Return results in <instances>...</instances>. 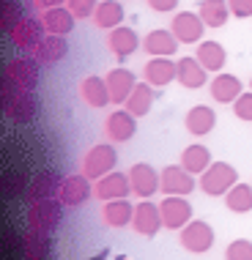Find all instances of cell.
Instances as JSON below:
<instances>
[{
	"label": "cell",
	"instance_id": "obj_27",
	"mask_svg": "<svg viewBox=\"0 0 252 260\" xmlns=\"http://www.w3.org/2000/svg\"><path fill=\"white\" fill-rule=\"evenodd\" d=\"M123 17L126 11L118 0H99V6L93 11V25L102 27V30H113V27L123 25Z\"/></svg>",
	"mask_w": 252,
	"mask_h": 260
},
{
	"label": "cell",
	"instance_id": "obj_15",
	"mask_svg": "<svg viewBox=\"0 0 252 260\" xmlns=\"http://www.w3.org/2000/svg\"><path fill=\"white\" fill-rule=\"evenodd\" d=\"M198 189V181H195V173L184 170L181 165H167L162 170V192L165 194H192Z\"/></svg>",
	"mask_w": 252,
	"mask_h": 260
},
{
	"label": "cell",
	"instance_id": "obj_28",
	"mask_svg": "<svg viewBox=\"0 0 252 260\" xmlns=\"http://www.w3.org/2000/svg\"><path fill=\"white\" fill-rule=\"evenodd\" d=\"M102 216H104V222H107L110 228H126V224H132V219H135V206H132V200H126V198L107 200L104 203Z\"/></svg>",
	"mask_w": 252,
	"mask_h": 260
},
{
	"label": "cell",
	"instance_id": "obj_18",
	"mask_svg": "<svg viewBox=\"0 0 252 260\" xmlns=\"http://www.w3.org/2000/svg\"><path fill=\"white\" fill-rule=\"evenodd\" d=\"M60 181L63 175L58 173H39L30 178V186L25 189V203H39V200H50V198H58V189H60Z\"/></svg>",
	"mask_w": 252,
	"mask_h": 260
},
{
	"label": "cell",
	"instance_id": "obj_7",
	"mask_svg": "<svg viewBox=\"0 0 252 260\" xmlns=\"http://www.w3.org/2000/svg\"><path fill=\"white\" fill-rule=\"evenodd\" d=\"M132 228H135L137 236H145V238H153L159 230L165 228L162 222V211H159L156 203H151L148 198H143L135 206V219H132Z\"/></svg>",
	"mask_w": 252,
	"mask_h": 260
},
{
	"label": "cell",
	"instance_id": "obj_1",
	"mask_svg": "<svg viewBox=\"0 0 252 260\" xmlns=\"http://www.w3.org/2000/svg\"><path fill=\"white\" fill-rule=\"evenodd\" d=\"M233 184H239V173L228 161H211L200 173V192H206L208 198H225Z\"/></svg>",
	"mask_w": 252,
	"mask_h": 260
},
{
	"label": "cell",
	"instance_id": "obj_32",
	"mask_svg": "<svg viewBox=\"0 0 252 260\" xmlns=\"http://www.w3.org/2000/svg\"><path fill=\"white\" fill-rule=\"evenodd\" d=\"M208 165H211V151H208L206 145H200V143L186 145L184 153H181V167L189 170V173H195V175H200Z\"/></svg>",
	"mask_w": 252,
	"mask_h": 260
},
{
	"label": "cell",
	"instance_id": "obj_21",
	"mask_svg": "<svg viewBox=\"0 0 252 260\" xmlns=\"http://www.w3.org/2000/svg\"><path fill=\"white\" fill-rule=\"evenodd\" d=\"M181 47V41L176 39V33L173 30H151L148 36L143 39V50L151 55V58H170V55H176Z\"/></svg>",
	"mask_w": 252,
	"mask_h": 260
},
{
	"label": "cell",
	"instance_id": "obj_8",
	"mask_svg": "<svg viewBox=\"0 0 252 260\" xmlns=\"http://www.w3.org/2000/svg\"><path fill=\"white\" fill-rule=\"evenodd\" d=\"M90 194H93V186H90V178H88L85 173H80V175H63L60 189H58V200L66 208L82 206Z\"/></svg>",
	"mask_w": 252,
	"mask_h": 260
},
{
	"label": "cell",
	"instance_id": "obj_9",
	"mask_svg": "<svg viewBox=\"0 0 252 260\" xmlns=\"http://www.w3.org/2000/svg\"><path fill=\"white\" fill-rule=\"evenodd\" d=\"M170 30L176 33V39L181 44H200L203 33H206V22L195 11H178L170 19Z\"/></svg>",
	"mask_w": 252,
	"mask_h": 260
},
{
	"label": "cell",
	"instance_id": "obj_44",
	"mask_svg": "<svg viewBox=\"0 0 252 260\" xmlns=\"http://www.w3.org/2000/svg\"><path fill=\"white\" fill-rule=\"evenodd\" d=\"M249 90H252V80H249Z\"/></svg>",
	"mask_w": 252,
	"mask_h": 260
},
{
	"label": "cell",
	"instance_id": "obj_29",
	"mask_svg": "<svg viewBox=\"0 0 252 260\" xmlns=\"http://www.w3.org/2000/svg\"><path fill=\"white\" fill-rule=\"evenodd\" d=\"M153 99H156V90H153L151 82H137L135 90H132V96L126 99L123 107L132 112V115H137V118H143V115H148L151 107H153Z\"/></svg>",
	"mask_w": 252,
	"mask_h": 260
},
{
	"label": "cell",
	"instance_id": "obj_33",
	"mask_svg": "<svg viewBox=\"0 0 252 260\" xmlns=\"http://www.w3.org/2000/svg\"><path fill=\"white\" fill-rule=\"evenodd\" d=\"M198 14L206 22V27H222L230 19V6H228V0H203Z\"/></svg>",
	"mask_w": 252,
	"mask_h": 260
},
{
	"label": "cell",
	"instance_id": "obj_40",
	"mask_svg": "<svg viewBox=\"0 0 252 260\" xmlns=\"http://www.w3.org/2000/svg\"><path fill=\"white\" fill-rule=\"evenodd\" d=\"M17 85L14 82H9L6 77H0V112H6V107L11 104V99H14V93H17Z\"/></svg>",
	"mask_w": 252,
	"mask_h": 260
},
{
	"label": "cell",
	"instance_id": "obj_38",
	"mask_svg": "<svg viewBox=\"0 0 252 260\" xmlns=\"http://www.w3.org/2000/svg\"><path fill=\"white\" fill-rule=\"evenodd\" d=\"M66 6L72 9V14L77 19H93V11L99 6V0H69Z\"/></svg>",
	"mask_w": 252,
	"mask_h": 260
},
{
	"label": "cell",
	"instance_id": "obj_34",
	"mask_svg": "<svg viewBox=\"0 0 252 260\" xmlns=\"http://www.w3.org/2000/svg\"><path fill=\"white\" fill-rule=\"evenodd\" d=\"M225 208L233 214H249L252 211V184H233L225 194Z\"/></svg>",
	"mask_w": 252,
	"mask_h": 260
},
{
	"label": "cell",
	"instance_id": "obj_13",
	"mask_svg": "<svg viewBox=\"0 0 252 260\" xmlns=\"http://www.w3.org/2000/svg\"><path fill=\"white\" fill-rule=\"evenodd\" d=\"M132 192V181H129V173H107L102 175L99 181L93 184V198H99L102 203L107 200H118V198H129Z\"/></svg>",
	"mask_w": 252,
	"mask_h": 260
},
{
	"label": "cell",
	"instance_id": "obj_16",
	"mask_svg": "<svg viewBox=\"0 0 252 260\" xmlns=\"http://www.w3.org/2000/svg\"><path fill=\"white\" fill-rule=\"evenodd\" d=\"M30 55L39 60V66H55V63H60L69 55V41H66V36L47 33V36L36 44V50H33Z\"/></svg>",
	"mask_w": 252,
	"mask_h": 260
},
{
	"label": "cell",
	"instance_id": "obj_2",
	"mask_svg": "<svg viewBox=\"0 0 252 260\" xmlns=\"http://www.w3.org/2000/svg\"><path fill=\"white\" fill-rule=\"evenodd\" d=\"M63 208L66 206H63L58 198L30 203V206H27V228L41 230V233H52L63 219Z\"/></svg>",
	"mask_w": 252,
	"mask_h": 260
},
{
	"label": "cell",
	"instance_id": "obj_14",
	"mask_svg": "<svg viewBox=\"0 0 252 260\" xmlns=\"http://www.w3.org/2000/svg\"><path fill=\"white\" fill-rule=\"evenodd\" d=\"M107 47L118 60H126L143 47V39H140L132 27L118 25V27H113V30H107Z\"/></svg>",
	"mask_w": 252,
	"mask_h": 260
},
{
	"label": "cell",
	"instance_id": "obj_24",
	"mask_svg": "<svg viewBox=\"0 0 252 260\" xmlns=\"http://www.w3.org/2000/svg\"><path fill=\"white\" fill-rule=\"evenodd\" d=\"M80 96H82V102H85L88 107H93V110H104L110 102H113L110 88H107V80H104V77H96V74L82 80Z\"/></svg>",
	"mask_w": 252,
	"mask_h": 260
},
{
	"label": "cell",
	"instance_id": "obj_12",
	"mask_svg": "<svg viewBox=\"0 0 252 260\" xmlns=\"http://www.w3.org/2000/svg\"><path fill=\"white\" fill-rule=\"evenodd\" d=\"M44 36H47L44 22H41L39 17H25L22 22L11 30V44L17 47V50H22L25 55H30Z\"/></svg>",
	"mask_w": 252,
	"mask_h": 260
},
{
	"label": "cell",
	"instance_id": "obj_6",
	"mask_svg": "<svg viewBox=\"0 0 252 260\" xmlns=\"http://www.w3.org/2000/svg\"><path fill=\"white\" fill-rule=\"evenodd\" d=\"M129 181L135 198H153L156 192H162V173H156L148 161H137L129 167Z\"/></svg>",
	"mask_w": 252,
	"mask_h": 260
},
{
	"label": "cell",
	"instance_id": "obj_25",
	"mask_svg": "<svg viewBox=\"0 0 252 260\" xmlns=\"http://www.w3.org/2000/svg\"><path fill=\"white\" fill-rule=\"evenodd\" d=\"M184 126L192 137H203V135H211L214 126H216V112L208 107V104H195L192 110L186 112Z\"/></svg>",
	"mask_w": 252,
	"mask_h": 260
},
{
	"label": "cell",
	"instance_id": "obj_20",
	"mask_svg": "<svg viewBox=\"0 0 252 260\" xmlns=\"http://www.w3.org/2000/svg\"><path fill=\"white\" fill-rule=\"evenodd\" d=\"M208 90H211V99H214V102H219V104H233V102L244 93V85H241V80H239L236 74L216 72V77L211 80Z\"/></svg>",
	"mask_w": 252,
	"mask_h": 260
},
{
	"label": "cell",
	"instance_id": "obj_36",
	"mask_svg": "<svg viewBox=\"0 0 252 260\" xmlns=\"http://www.w3.org/2000/svg\"><path fill=\"white\" fill-rule=\"evenodd\" d=\"M27 186H30V178H27V173H19V170L6 173L3 181H0V192H3L6 198H25Z\"/></svg>",
	"mask_w": 252,
	"mask_h": 260
},
{
	"label": "cell",
	"instance_id": "obj_26",
	"mask_svg": "<svg viewBox=\"0 0 252 260\" xmlns=\"http://www.w3.org/2000/svg\"><path fill=\"white\" fill-rule=\"evenodd\" d=\"M178 82L184 85L186 90H198L208 82V69L195 58H181L178 60Z\"/></svg>",
	"mask_w": 252,
	"mask_h": 260
},
{
	"label": "cell",
	"instance_id": "obj_42",
	"mask_svg": "<svg viewBox=\"0 0 252 260\" xmlns=\"http://www.w3.org/2000/svg\"><path fill=\"white\" fill-rule=\"evenodd\" d=\"M148 6H151V11H156V14H170V11L178 9V0H148Z\"/></svg>",
	"mask_w": 252,
	"mask_h": 260
},
{
	"label": "cell",
	"instance_id": "obj_37",
	"mask_svg": "<svg viewBox=\"0 0 252 260\" xmlns=\"http://www.w3.org/2000/svg\"><path fill=\"white\" fill-rule=\"evenodd\" d=\"M225 257H230V260H252V241H247V238L230 241L228 249H225Z\"/></svg>",
	"mask_w": 252,
	"mask_h": 260
},
{
	"label": "cell",
	"instance_id": "obj_19",
	"mask_svg": "<svg viewBox=\"0 0 252 260\" xmlns=\"http://www.w3.org/2000/svg\"><path fill=\"white\" fill-rule=\"evenodd\" d=\"M104 80H107V88H110V96H113V104H126V99L132 96V90H135V85H137L135 72H129V69H123V66L110 69V72L104 74Z\"/></svg>",
	"mask_w": 252,
	"mask_h": 260
},
{
	"label": "cell",
	"instance_id": "obj_11",
	"mask_svg": "<svg viewBox=\"0 0 252 260\" xmlns=\"http://www.w3.org/2000/svg\"><path fill=\"white\" fill-rule=\"evenodd\" d=\"M159 211H162V222H165L167 230H181L189 219H192V203H189L184 194H167V198L159 203Z\"/></svg>",
	"mask_w": 252,
	"mask_h": 260
},
{
	"label": "cell",
	"instance_id": "obj_17",
	"mask_svg": "<svg viewBox=\"0 0 252 260\" xmlns=\"http://www.w3.org/2000/svg\"><path fill=\"white\" fill-rule=\"evenodd\" d=\"M39 112V99H36V90H22L19 88L14 93L11 104L6 107V118L14 123H30Z\"/></svg>",
	"mask_w": 252,
	"mask_h": 260
},
{
	"label": "cell",
	"instance_id": "obj_35",
	"mask_svg": "<svg viewBox=\"0 0 252 260\" xmlns=\"http://www.w3.org/2000/svg\"><path fill=\"white\" fill-rule=\"evenodd\" d=\"M25 19V9L19 0H0V33H9Z\"/></svg>",
	"mask_w": 252,
	"mask_h": 260
},
{
	"label": "cell",
	"instance_id": "obj_22",
	"mask_svg": "<svg viewBox=\"0 0 252 260\" xmlns=\"http://www.w3.org/2000/svg\"><path fill=\"white\" fill-rule=\"evenodd\" d=\"M143 74H145V82H151L153 88H165L178 80V63H173L170 58H151L145 63Z\"/></svg>",
	"mask_w": 252,
	"mask_h": 260
},
{
	"label": "cell",
	"instance_id": "obj_31",
	"mask_svg": "<svg viewBox=\"0 0 252 260\" xmlns=\"http://www.w3.org/2000/svg\"><path fill=\"white\" fill-rule=\"evenodd\" d=\"M22 255L25 257H50L52 255L50 233L27 228V233H22Z\"/></svg>",
	"mask_w": 252,
	"mask_h": 260
},
{
	"label": "cell",
	"instance_id": "obj_41",
	"mask_svg": "<svg viewBox=\"0 0 252 260\" xmlns=\"http://www.w3.org/2000/svg\"><path fill=\"white\" fill-rule=\"evenodd\" d=\"M230 14L239 19H249L252 17V0H228Z\"/></svg>",
	"mask_w": 252,
	"mask_h": 260
},
{
	"label": "cell",
	"instance_id": "obj_30",
	"mask_svg": "<svg viewBox=\"0 0 252 260\" xmlns=\"http://www.w3.org/2000/svg\"><path fill=\"white\" fill-rule=\"evenodd\" d=\"M195 58H198L203 66L208 69V72H222L228 63V52L225 47L219 44V41H200L198 44V52H195Z\"/></svg>",
	"mask_w": 252,
	"mask_h": 260
},
{
	"label": "cell",
	"instance_id": "obj_5",
	"mask_svg": "<svg viewBox=\"0 0 252 260\" xmlns=\"http://www.w3.org/2000/svg\"><path fill=\"white\" fill-rule=\"evenodd\" d=\"M39 72H41L39 60L33 58V55H25V58H14V60L6 63L3 77H6L9 82H14L17 88H22V90H36V85H39Z\"/></svg>",
	"mask_w": 252,
	"mask_h": 260
},
{
	"label": "cell",
	"instance_id": "obj_23",
	"mask_svg": "<svg viewBox=\"0 0 252 260\" xmlns=\"http://www.w3.org/2000/svg\"><path fill=\"white\" fill-rule=\"evenodd\" d=\"M39 19L44 22V30L55 33V36H69V33L74 30V22H77V17L72 14L69 6H55V9L41 11Z\"/></svg>",
	"mask_w": 252,
	"mask_h": 260
},
{
	"label": "cell",
	"instance_id": "obj_43",
	"mask_svg": "<svg viewBox=\"0 0 252 260\" xmlns=\"http://www.w3.org/2000/svg\"><path fill=\"white\" fill-rule=\"evenodd\" d=\"M30 3H33V9L47 11V9H55V6H66L69 0H30Z\"/></svg>",
	"mask_w": 252,
	"mask_h": 260
},
{
	"label": "cell",
	"instance_id": "obj_4",
	"mask_svg": "<svg viewBox=\"0 0 252 260\" xmlns=\"http://www.w3.org/2000/svg\"><path fill=\"white\" fill-rule=\"evenodd\" d=\"M178 238H181V247L192 255H203L214 247V228L203 219H189L184 228L178 230Z\"/></svg>",
	"mask_w": 252,
	"mask_h": 260
},
{
	"label": "cell",
	"instance_id": "obj_39",
	"mask_svg": "<svg viewBox=\"0 0 252 260\" xmlns=\"http://www.w3.org/2000/svg\"><path fill=\"white\" fill-rule=\"evenodd\" d=\"M233 115L239 121H252V90H244L239 99L233 102Z\"/></svg>",
	"mask_w": 252,
	"mask_h": 260
},
{
	"label": "cell",
	"instance_id": "obj_3",
	"mask_svg": "<svg viewBox=\"0 0 252 260\" xmlns=\"http://www.w3.org/2000/svg\"><path fill=\"white\" fill-rule=\"evenodd\" d=\"M115 165H118L115 143H99V145H93V148L82 156V173H85L90 181H99L102 175L113 173Z\"/></svg>",
	"mask_w": 252,
	"mask_h": 260
},
{
	"label": "cell",
	"instance_id": "obj_10",
	"mask_svg": "<svg viewBox=\"0 0 252 260\" xmlns=\"http://www.w3.org/2000/svg\"><path fill=\"white\" fill-rule=\"evenodd\" d=\"M137 132V115H132L129 110H113L104 118V135L110 137V143H129Z\"/></svg>",
	"mask_w": 252,
	"mask_h": 260
}]
</instances>
